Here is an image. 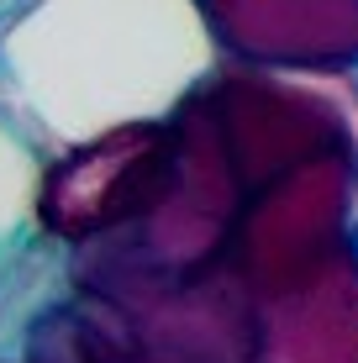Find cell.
I'll return each mask as SVG.
<instances>
[{
    "label": "cell",
    "mask_w": 358,
    "mask_h": 363,
    "mask_svg": "<svg viewBox=\"0 0 358 363\" xmlns=\"http://www.w3.org/2000/svg\"><path fill=\"white\" fill-rule=\"evenodd\" d=\"M216 64L195 0H43L0 27V100L47 153L169 116Z\"/></svg>",
    "instance_id": "cell-1"
},
{
    "label": "cell",
    "mask_w": 358,
    "mask_h": 363,
    "mask_svg": "<svg viewBox=\"0 0 358 363\" xmlns=\"http://www.w3.org/2000/svg\"><path fill=\"white\" fill-rule=\"evenodd\" d=\"M179 137L174 121H132L47 153L37 190V232L64 247L101 242L111 232L138 227L174 184Z\"/></svg>",
    "instance_id": "cell-2"
},
{
    "label": "cell",
    "mask_w": 358,
    "mask_h": 363,
    "mask_svg": "<svg viewBox=\"0 0 358 363\" xmlns=\"http://www.w3.org/2000/svg\"><path fill=\"white\" fill-rule=\"evenodd\" d=\"M221 64L358 79V0H195Z\"/></svg>",
    "instance_id": "cell-3"
},
{
    "label": "cell",
    "mask_w": 358,
    "mask_h": 363,
    "mask_svg": "<svg viewBox=\"0 0 358 363\" xmlns=\"http://www.w3.org/2000/svg\"><path fill=\"white\" fill-rule=\"evenodd\" d=\"M47 147L21 127V116L0 100V274L37 237V190H43Z\"/></svg>",
    "instance_id": "cell-4"
},
{
    "label": "cell",
    "mask_w": 358,
    "mask_h": 363,
    "mask_svg": "<svg viewBox=\"0 0 358 363\" xmlns=\"http://www.w3.org/2000/svg\"><path fill=\"white\" fill-rule=\"evenodd\" d=\"M32 6H43V0H0V27H11L16 16H27Z\"/></svg>",
    "instance_id": "cell-5"
},
{
    "label": "cell",
    "mask_w": 358,
    "mask_h": 363,
    "mask_svg": "<svg viewBox=\"0 0 358 363\" xmlns=\"http://www.w3.org/2000/svg\"><path fill=\"white\" fill-rule=\"evenodd\" d=\"M348 84H353V90H358V79H348Z\"/></svg>",
    "instance_id": "cell-6"
}]
</instances>
